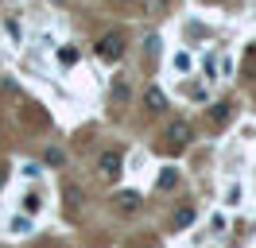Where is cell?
<instances>
[{
  "label": "cell",
  "mask_w": 256,
  "mask_h": 248,
  "mask_svg": "<svg viewBox=\"0 0 256 248\" xmlns=\"http://www.w3.org/2000/svg\"><path fill=\"white\" fill-rule=\"evenodd\" d=\"M120 170H124L120 152H101V159H97V174H101L105 182H116V178H120Z\"/></svg>",
  "instance_id": "obj_1"
},
{
  "label": "cell",
  "mask_w": 256,
  "mask_h": 248,
  "mask_svg": "<svg viewBox=\"0 0 256 248\" xmlns=\"http://www.w3.org/2000/svg\"><path fill=\"white\" fill-rule=\"evenodd\" d=\"M120 50H124V35H120V31H109V35L97 39V54H101L105 62H116Z\"/></svg>",
  "instance_id": "obj_2"
},
{
  "label": "cell",
  "mask_w": 256,
  "mask_h": 248,
  "mask_svg": "<svg viewBox=\"0 0 256 248\" xmlns=\"http://www.w3.org/2000/svg\"><path fill=\"white\" fill-rule=\"evenodd\" d=\"M163 144H167L171 152H178V148H186V144H190V124H182V120L167 124V128H163Z\"/></svg>",
  "instance_id": "obj_3"
},
{
  "label": "cell",
  "mask_w": 256,
  "mask_h": 248,
  "mask_svg": "<svg viewBox=\"0 0 256 248\" xmlns=\"http://www.w3.org/2000/svg\"><path fill=\"white\" fill-rule=\"evenodd\" d=\"M144 105H148V112H167V97H163L160 86H152V90L144 93Z\"/></svg>",
  "instance_id": "obj_4"
},
{
  "label": "cell",
  "mask_w": 256,
  "mask_h": 248,
  "mask_svg": "<svg viewBox=\"0 0 256 248\" xmlns=\"http://www.w3.org/2000/svg\"><path fill=\"white\" fill-rule=\"evenodd\" d=\"M116 206H120L124 214H132V210H140V194H132V190H120V198H116Z\"/></svg>",
  "instance_id": "obj_5"
},
{
  "label": "cell",
  "mask_w": 256,
  "mask_h": 248,
  "mask_svg": "<svg viewBox=\"0 0 256 248\" xmlns=\"http://www.w3.org/2000/svg\"><path fill=\"white\" fill-rule=\"evenodd\" d=\"M175 225H178V229H190V225H194V210H190V206H182V210L175 214Z\"/></svg>",
  "instance_id": "obj_6"
},
{
  "label": "cell",
  "mask_w": 256,
  "mask_h": 248,
  "mask_svg": "<svg viewBox=\"0 0 256 248\" xmlns=\"http://www.w3.org/2000/svg\"><path fill=\"white\" fill-rule=\"evenodd\" d=\"M190 66H194V58L186 54V50H178V54H175V70H178V74H190Z\"/></svg>",
  "instance_id": "obj_7"
},
{
  "label": "cell",
  "mask_w": 256,
  "mask_h": 248,
  "mask_svg": "<svg viewBox=\"0 0 256 248\" xmlns=\"http://www.w3.org/2000/svg\"><path fill=\"white\" fill-rule=\"evenodd\" d=\"M58 58H62V66H74V62H78V50H74V46H62Z\"/></svg>",
  "instance_id": "obj_8"
},
{
  "label": "cell",
  "mask_w": 256,
  "mask_h": 248,
  "mask_svg": "<svg viewBox=\"0 0 256 248\" xmlns=\"http://www.w3.org/2000/svg\"><path fill=\"white\" fill-rule=\"evenodd\" d=\"M47 163H50V167H62V163H66V155L58 152V148H50V152H47Z\"/></svg>",
  "instance_id": "obj_9"
},
{
  "label": "cell",
  "mask_w": 256,
  "mask_h": 248,
  "mask_svg": "<svg viewBox=\"0 0 256 248\" xmlns=\"http://www.w3.org/2000/svg\"><path fill=\"white\" fill-rule=\"evenodd\" d=\"M210 120H218V124H222V120H229V105H218L214 112H210Z\"/></svg>",
  "instance_id": "obj_10"
},
{
  "label": "cell",
  "mask_w": 256,
  "mask_h": 248,
  "mask_svg": "<svg viewBox=\"0 0 256 248\" xmlns=\"http://www.w3.org/2000/svg\"><path fill=\"white\" fill-rule=\"evenodd\" d=\"M160 186H163V190H171V186H175V170H163V174H160Z\"/></svg>",
  "instance_id": "obj_11"
},
{
  "label": "cell",
  "mask_w": 256,
  "mask_h": 248,
  "mask_svg": "<svg viewBox=\"0 0 256 248\" xmlns=\"http://www.w3.org/2000/svg\"><path fill=\"white\" fill-rule=\"evenodd\" d=\"M112 93H116V101H128V82H116V90H112Z\"/></svg>",
  "instance_id": "obj_12"
},
{
  "label": "cell",
  "mask_w": 256,
  "mask_h": 248,
  "mask_svg": "<svg viewBox=\"0 0 256 248\" xmlns=\"http://www.w3.org/2000/svg\"><path fill=\"white\" fill-rule=\"evenodd\" d=\"M66 198H70V210H78V202H82V194H78V190H74V186H70V190H66Z\"/></svg>",
  "instance_id": "obj_13"
},
{
  "label": "cell",
  "mask_w": 256,
  "mask_h": 248,
  "mask_svg": "<svg viewBox=\"0 0 256 248\" xmlns=\"http://www.w3.org/2000/svg\"><path fill=\"white\" fill-rule=\"evenodd\" d=\"M24 210H32V214H35V210H39V194H32V198H24Z\"/></svg>",
  "instance_id": "obj_14"
}]
</instances>
